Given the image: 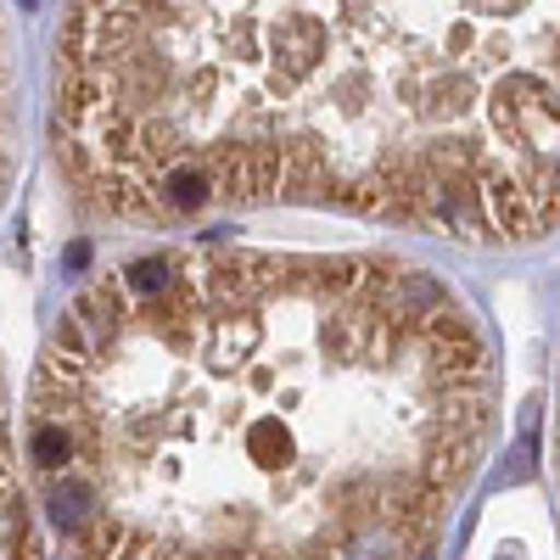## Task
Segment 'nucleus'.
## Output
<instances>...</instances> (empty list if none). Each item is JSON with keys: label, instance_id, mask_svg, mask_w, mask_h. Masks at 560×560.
Segmentation results:
<instances>
[{"label": "nucleus", "instance_id": "1", "mask_svg": "<svg viewBox=\"0 0 560 560\" xmlns=\"http://www.w3.org/2000/svg\"><path fill=\"white\" fill-rule=\"evenodd\" d=\"M493 393L477 314L409 258L163 247L73 292L23 454L68 560H427Z\"/></svg>", "mask_w": 560, "mask_h": 560}, {"label": "nucleus", "instance_id": "4", "mask_svg": "<svg viewBox=\"0 0 560 560\" xmlns=\"http://www.w3.org/2000/svg\"><path fill=\"white\" fill-rule=\"evenodd\" d=\"M549 459H555V493H560V393H555V448H549Z\"/></svg>", "mask_w": 560, "mask_h": 560}, {"label": "nucleus", "instance_id": "2", "mask_svg": "<svg viewBox=\"0 0 560 560\" xmlns=\"http://www.w3.org/2000/svg\"><path fill=\"white\" fill-rule=\"evenodd\" d=\"M51 140L124 224L331 208L560 230V0H68Z\"/></svg>", "mask_w": 560, "mask_h": 560}, {"label": "nucleus", "instance_id": "3", "mask_svg": "<svg viewBox=\"0 0 560 560\" xmlns=\"http://www.w3.org/2000/svg\"><path fill=\"white\" fill-rule=\"evenodd\" d=\"M7 560H39L34 522H28V499H23V482L12 471H7Z\"/></svg>", "mask_w": 560, "mask_h": 560}]
</instances>
